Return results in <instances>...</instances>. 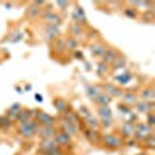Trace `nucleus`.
<instances>
[{
	"instance_id": "obj_1",
	"label": "nucleus",
	"mask_w": 155,
	"mask_h": 155,
	"mask_svg": "<svg viewBox=\"0 0 155 155\" xmlns=\"http://www.w3.org/2000/svg\"><path fill=\"white\" fill-rule=\"evenodd\" d=\"M37 127H39V126H37L34 121L30 120L28 123H23V124L19 126V135L23 137V138H31V137L36 134Z\"/></svg>"
},
{
	"instance_id": "obj_2",
	"label": "nucleus",
	"mask_w": 155,
	"mask_h": 155,
	"mask_svg": "<svg viewBox=\"0 0 155 155\" xmlns=\"http://www.w3.org/2000/svg\"><path fill=\"white\" fill-rule=\"evenodd\" d=\"M134 135H135V138H137L138 141H144L149 135H153V134H152V127H149V126L144 124V123H138V124L135 126Z\"/></svg>"
},
{
	"instance_id": "obj_3",
	"label": "nucleus",
	"mask_w": 155,
	"mask_h": 155,
	"mask_svg": "<svg viewBox=\"0 0 155 155\" xmlns=\"http://www.w3.org/2000/svg\"><path fill=\"white\" fill-rule=\"evenodd\" d=\"M102 143L110 149H118V147L123 146V140L120 137L113 135V134H106L104 137H102Z\"/></svg>"
},
{
	"instance_id": "obj_4",
	"label": "nucleus",
	"mask_w": 155,
	"mask_h": 155,
	"mask_svg": "<svg viewBox=\"0 0 155 155\" xmlns=\"http://www.w3.org/2000/svg\"><path fill=\"white\" fill-rule=\"evenodd\" d=\"M59 126H61V132L67 134L68 137H73V135H78V132H79V129H78L76 124H71L68 123L67 120H59Z\"/></svg>"
},
{
	"instance_id": "obj_5",
	"label": "nucleus",
	"mask_w": 155,
	"mask_h": 155,
	"mask_svg": "<svg viewBox=\"0 0 155 155\" xmlns=\"http://www.w3.org/2000/svg\"><path fill=\"white\" fill-rule=\"evenodd\" d=\"M36 116H37V121L41 123L42 126H48V127H53L54 126V118H53V116H50L48 113L36 112Z\"/></svg>"
},
{
	"instance_id": "obj_6",
	"label": "nucleus",
	"mask_w": 155,
	"mask_h": 155,
	"mask_svg": "<svg viewBox=\"0 0 155 155\" xmlns=\"http://www.w3.org/2000/svg\"><path fill=\"white\" fill-rule=\"evenodd\" d=\"M36 134H39V135L42 137V140H44V138H53L54 134H56V130H54V127L39 126V127H37V130H36Z\"/></svg>"
},
{
	"instance_id": "obj_7",
	"label": "nucleus",
	"mask_w": 155,
	"mask_h": 155,
	"mask_svg": "<svg viewBox=\"0 0 155 155\" xmlns=\"http://www.w3.org/2000/svg\"><path fill=\"white\" fill-rule=\"evenodd\" d=\"M56 147H59V144L56 143L54 137H53V138H44V140L41 141V150H42V152H47V150H51V149H56Z\"/></svg>"
},
{
	"instance_id": "obj_8",
	"label": "nucleus",
	"mask_w": 155,
	"mask_h": 155,
	"mask_svg": "<svg viewBox=\"0 0 155 155\" xmlns=\"http://www.w3.org/2000/svg\"><path fill=\"white\" fill-rule=\"evenodd\" d=\"M54 140H56V143L59 144V147L71 144V137H68L67 134H64V132H56L54 134Z\"/></svg>"
},
{
	"instance_id": "obj_9",
	"label": "nucleus",
	"mask_w": 155,
	"mask_h": 155,
	"mask_svg": "<svg viewBox=\"0 0 155 155\" xmlns=\"http://www.w3.org/2000/svg\"><path fill=\"white\" fill-rule=\"evenodd\" d=\"M137 112L138 113H152L153 112V104L152 102H146V101H143V102H138L137 104Z\"/></svg>"
},
{
	"instance_id": "obj_10",
	"label": "nucleus",
	"mask_w": 155,
	"mask_h": 155,
	"mask_svg": "<svg viewBox=\"0 0 155 155\" xmlns=\"http://www.w3.org/2000/svg\"><path fill=\"white\" fill-rule=\"evenodd\" d=\"M20 112H22V106H20V104H14V106H11V107L8 109L6 116H8L9 120H17V116H19Z\"/></svg>"
},
{
	"instance_id": "obj_11",
	"label": "nucleus",
	"mask_w": 155,
	"mask_h": 155,
	"mask_svg": "<svg viewBox=\"0 0 155 155\" xmlns=\"http://www.w3.org/2000/svg\"><path fill=\"white\" fill-rule=\"evenodd\" d=\"M53 104H54V107H56L59 112L65 113L67 110H70V109H68V102H67L65 99H62V98H56V99L53 101Z\"/></svg>"
},
{
	"instance_id": "obj_12",
	"label": "nucleus",
	"mask_w": 155,
	"mask_h": 155,
	"mask_svg": "<svg viewBox=\"0 0 155 155\" xmlns=\"http://www.w3.org/2000/svg\"><path fill=\"white\" fill-rule=\"evenodd\" d=\"M134 132H135V127L132 126L130 121H126V123L121 126V134H123L124 137H132Z\"/></svg>"
},
{
	"instance_id": "obj_13",
	"label": "nucleus",
	"mask_w": 155,
	"mask_h": 155,
	"mask_svg": "<svg viewBox=\"0 0 155 155\" xmlns=\"http://www.w3.org/2000/svg\"><path fill=\"white\" fill-rule=\"evenodd\" d=\"M90 51H92L93 56H104V53L107 51V47L106 45H101V44H96V45H92V48H90Z\"/></svg>"
},
{
	"instance_id": "obj_14",
	"label": "nucleus",
	"mask_w": 155,
	"mask_h": 155,
	"mask_svg": "<svg viewBox=\"0 0 155 155\" xmlns=\"http://www.w3.org/2000/svg\"><path fill=\"white\" fill-rule=\"evenodd\" d=\"M110 101H112V98H110L109 95H106V93H101V95L96 96V99H95V102H98L99 107H107V106L110 104Z\"/></svg>"
},
{
	"instance_id": "obj_15",
	"label": "nucleus",
	"mask_w": 155,
	"mask_h": 155,
	"mask_svg": "<svg viewBox=\"0 0 155 155\" xmlns=\"http://www.w3.org/2000/svg\"><path fill=\"white\" fill-rule=\"evenodd\" d=\"M141 98H143V101H149V102H152L153 101V98H155V92H153V88H150V87H147V88H144L143 92H141Z\"/></svg>"
},
{
	"instance_id": "obj_16",
	"label": "nucleus",
	"mask_w": 155,
	"mask_h": 155,
	"mask_svg": "<svg viewBox=\"0 0 155 155\" xmlns=\"http://www.w3.org/2000/svg\"><path fill=\"white\" fill-rule=\"evenodd\" d=\"M104 90H106V95H109L110 98L112 96H121V90L118 88V87H115V85H112V84H107L106 87H104Z\"/></svg>"
},
{
	"instance_id": "obj_17",
	"label": "nucleus",
	"mask_w": 155,
	"mask_h": 155,
	"mask_svg": "<svg viewBox=\"0 0 155 155\" xmlns=\"http://www.w3.org/2000/svg\"><path fill=\"white\" fill-rule=\"evenodd\" d=\"M64 120H67L68 123H71V124H79V116H78V113H74V112H71V110H67L65 112V118H64Z\"/></svg>"
},
{
	"instance_id": "obj_18",
	"label": "nucleus",
	"mask_w": 155,
	"mask_h": 155,
	"mask_svg": "<svg viewBox=\"0 0 155 155\" xmlns=\"http://www.w3.org/2000/svg\"><path fill=\"white\" fill-rule=\"evenodd\" d=\"M87 93H88V96H90V99H96V96H99L101 93H102V90H101V87H92V85H90V87H87Z\"/></svg>"
},
{
	"instance_id": "obj_19",
	"label": "nucleus",
	"mask_w": 155,
	"mask_h": 155,
	"mask_svg": "<svg viewBox=\"0 0 155 155\" xmlns=\"http://www.w3.org/2000/svg\"><path fill=\"white\" fill-rule=\"evenodd\" d=\"M116 58H118V53H116L115 50H110V48H107V51L104 53V56H102L104 62H113Z\"/></svg>"
},
{
	"instance_id": "obj_20",
	"label": "nucleus",
	"mask_w": 155,
	"mask_h": 155,
	"mask_svg": "<svg viewBox=\"0 0 155 155\" xmlns=\"http://www.w3.org/2000/svg\"><path fill=\"white\" fill-rule=\"evenodd\" d=\"M73 17H74V20H76L78 23H85V14H84L82 8H76Z\"/></svg>"
},
{
	"instance_id": "obj_21",
	"label": "nucleus",
	"mask_w": 155,
	"mask_h": 155,
	"mask_svg": "<svg viewBox=\"0 0 155 155\" xmlns=\"http://www.w3.org/2000/svg\"><path fill=\"white\" fill-rule=\"evenodd\" d=\"M84 135L87 137V140H88V141H92V143H98V141H99V135H98V132H96V130H92V129L85 130V134H84Z\"/></svg>"
},
{
	"instance_id": "obj_22",
	"label": "nucleus",
	"mask_w": 155,
	"mask_h": 155,
	"mask_svg": "<svg viewBox=\"0 0 155 155\" xmlns=\"http://www.w3.org/2000/svg\"><path fill=\"white\" fill-rule=\"evenodd\" d=\"M50 25H56V23H61V17L58 14H54V12H47V14L44 16Z\"/></svg>"
},
{
	"instance_id": "obj_23",
	"label": "nucleus",
	"mask_w": 155,
	"mask_h": 155,
	"mask_svg": "<svg viewBox=\"0 0 155 155\" xmlns=\"http://www.w3.org/2000/svg\"><path fill=\"white\" fill-rule=\"evenodd\" d=\"M85 123H87V126L92 129V130H96V132H98V129H99V121H98L96 118H93V116L90 115L88 118L85 120Z\"/></svg>"
},
{
	"instance_id": "obj_24",
	"label": "nucleus",
	"mask_w": 155,
	"mask_h": 155,
	"mask_svg": "<svg viewBox=\"0 0 155 155\" xmlns=\"http://www.w3.org/2000/svg\"><path fill=\"white\" fill-rule=\"evenodd\" d=\"M30 116H31V112H30V110H22V112L19 113V116H17V121H19L20 124L28 123V121H30Z\"/></svg>"
},
{
	"instance_id": "obj_25",
	"label": "nucleus",
	"mask_w": 155,
	"mask_h": 155,
	"mask_svg": "<svg viewBox=\"0 0 155 155\" xmlns=\"http://www.w3.org/2000/svg\"><path fill=\"white\" fill-rule=\"evenodd\" d=\"M98 113L101 115V120H112V110L109 107H99Z\"/></svg>"
},
{
	"instance_id": "obj_26",
	"label": "nucleus",
	"mask_w": 155,
	"mask_h": 155,
	"mask_svg": "<svg viewBox=\"0 0 155 155\" xmlns=\"http://www.w3.org/2000/svg\"><path fill=\"white\" fill-rule=\"evenodd\" d=\"M0 126H2L3 129H8L11 126V120L8 118V116H0Z\"/></svg>"
},
{
	"instance_id": "obj_27",
	"label": "nucleus",
	"mask_w": 155,
	"mask_h": 155,
	"mask_svg": "<svg viewBox=\"0 0 155 155\" xmlns=\"http://www.w3.org/2000/svg\"><path fill=\"white\" fill-rule=\"evenodd\" d=\"M124 102L127 106H130V104H135V96L132 93H126L124 95Z\"/></svg>"
},
{
	"instance_id": "obj_28",
	"label": "nucleus",
	"mask_w": 155,
	"mask_h": 155,
	"mask_svg": "<svg viewBox=\"0 0 155 155\" xmlns=\"http://www.w3.org/2000/svg\"><path fill=\"white\" fill-rule=\"evenodd\" d=\"M78 113H79V115H81V118H84V120H87L88 116L92 115V113H90V110H88L87 107H81L79 110H78Z\"/></svg>"
},
{
	"instance_id": "obj_29",
	"label": "nucleus",
	"mask_w": 155,
	"mask_h": 155,
	"mask_svg": "<svg viewBox=\"0 0 155 155\" xmlns=\"http://www.w3.org/2000/svg\"><path fill=\"white\" fill-rule=\"evenodd\" d=\"M126 65V59L124 58H116L115 61H113V67H116V68H121V67H124Z\"/></svg>"
},
{
	"instance_id": "obj_30",
	"label": "nucleus",
	"mask_w": 155,
	"mask_h": 155,
	"mask_svg": "<svg viewBox=\"0 0 155 155\" xmlns=\"http://www.w3.org/2000/svg\"><path fill=\"white\" fill-rule=\"evenodd\" d=\"M44 155H64V152H62L61 147H56V149H51V150L44 152Z\"/></svg>"
},
{
	"instance_id": "obj_31",
	"label": "nucleus",
	"mask_w": 155,
	"mask_h": 155,
	"mask_svg": "<svg viewBox=\"0 0 155 155\" xmlns=\"http://www.w3.org/2000/svg\"><path fill=\"white\" fill-rule=\"evenodd\" d=\"M144 143H146V146H147V147H150V149H152V147L155 146V138H153V135H149V137L144 140Z\"/></svg>"
},
{
	"instance_id": "obj_32",
	"label": "nucleus",
	"mask_w": 155,
	"mask_h": 155,
	"mask_svg": "<svg viewBox=\"0 0 155 155\" xmlns=\"http://www.w3.org/2000/svg\"><path fill=\"white\" fill-rule=\"evenodd\" d=\"M71 33H73L74 36H81V34H82V30H81L79 25H73V27H71Z\"/></svg>"
},
{
	"instance_id": "obj_33",
	"label": "nucleus",
	"mask_w": 155,
	"mask_h": 155,
	"mask_svg": "<svg viewBox=\"0 0 155 155\" xmlns=\"http://www.w3.org/2000/svg\"><path fill=\"white\" fill-rule=\"evenodd\" d=\"M67 47H68L70 50H74V48L78 47V42L74 41V39H71V37H70V39H67Z\"/></svg>"
},
{
	"instance_id": "obj_34",
	"label": "nucleus",
	"mask_w": 155,
	"mask_h": 155,
	"mask_svg": "<svg viewBox=\"0 0 155 155\" xmlns=\"http://www.w3.org/2000/svg\"><path fill=\"white\" fill-rule=\"evenodd\" d=\"M155 124V118H153V113H147V126L152 127Z\"/></svg>"
},
{
	"instance_id": "obj_35",
	"label": "nucleus",
	"mask_w": 155,
	"mask_h": 155,
	"mask_svg": "<svg viewBox=\"0 0 155 155\" xmlns=\"http://www.w3.org/2000/svg\"><path fill=\"white\" fill-rule=\"evenodd\" d=\"M107 71V65H104V64H99V65H98V73L99 74H104Z\"/></svg>"
},
{
	"instance_id": "obj_36",
	"label": "nucleus",
	"mask_w": 155,
	"mask_h": 155,
	"mask_svg": "<svg viewBox=\"0 0 155 155\" xmlns=\"http://www.w3.org/2000/svg\"><path fill=\"white\" fill-rule=\"evenodd\" d=\"M102 123V126H104V127H109V126H112V120H101Z\"/></svg>"
},
{
	"instance_id": "obj_37",
	"label": "nucleus",
	"mask_w": 155,
	"mask_h": 155,
	"mask_svg": "<svg viewBox=\"0 0 155 155\" xmlns=\"http://www.w3.org/2000/svg\"><path fill=\"white\" fill-rule=\"evenodd\" d=\"M28 12H30V14H31V16H36V14H37V12H39V9H37L36 6H33V8H30V11H28Z\"/></svg>"
},
{
	"instance_id": "obj_38",
	"label": "nucleus",
	"mask_w": 155,
	"mask_h": 155,
	"mask_svg": "<svg viewBox=\"0 0 155 155\" xmlns=\"http://www.w3.org/2000/svg\"><path fill=\"white\" fill-rule=\"evenodd\" d=\"M56 5H58V6H61V8H67V6H68V3H67V2H58Z\"/></svg>"
},
{
	"instance_id": "obj_39",
	"label": "nucleus",
	"mask_w": 155,
	"mask_h": 155,
	"mask_svg": "<svg viewBox=\"0 0 155 155\" xmlns=\"http://www.w3.org/2000/svg\"><path fill=\"white\" fill-rule=\"evenodd\" d=\"M126 16H130V17H135V12H134V11H126Z\"/></svg>"
}]
</instances>
